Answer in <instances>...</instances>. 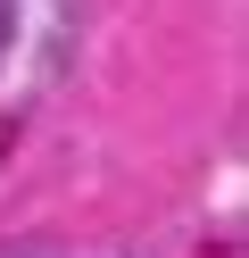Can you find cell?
<instances>
[{
  "instance_id": "1",
  "label": "cell",
  "mask_w": 249,
  "mask_h": 258,
  "mask_svg": "<svg viewBox=\"0 0 249 258\" xmlns=\"http://www.w3.org/2000/svg\"><path fill=\"white\" fill-rule=\"evenodd\" d=\"M9 34H17V9L0 0V58H9Z\"/></svg>"
}]
</instances>
